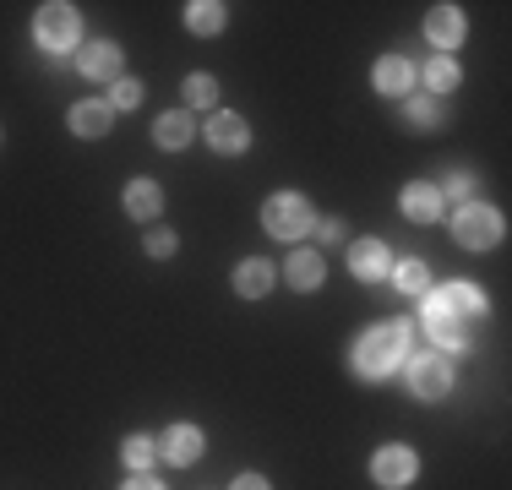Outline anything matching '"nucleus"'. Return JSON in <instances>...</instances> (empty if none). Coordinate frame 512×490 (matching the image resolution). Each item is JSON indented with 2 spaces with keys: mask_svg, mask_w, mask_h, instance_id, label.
I'll return each instance as SVG.
<instances>
[{
  "mask_svg": "<svg viewBox=\"0 0 512 490\" xmlns=\"http://www.w3.org/2000/svg\"><path fill=\"white\" fill-rule=\"evenodd\" d=\"M398 360H409V327H404V322H387V327L360 333V343H355V371L365 376V382H382V376H393Z\"/></svg>",
  "mask_w": 512,
  "mask_h": 490,
  "instance_id": "obj_1",
  "label": "nucleus"
},
{
  "mask_svg": "<svg viewBox=\"0 0 512 490\" xmlns=\"http://www.w3.org/2000/svg\"><path fill=\"white\" fill-rule=\"evenodd\" d=\"M485 316V294L474 284H442V289H425V327L436 322H453V327H469Z\"/></svg>",
  "mask_w": 512,
  "mask_h": 490,
  "instance_id": "obj_2",
  "label": "nucleus"
},
{
  "mask_svg": "<svg viewBox=\"0 0 512 490\" xmlns=\"http://www.w3.org/2000/svg\"><path fill=\"white\" fill-rule=\"evenodd\" d=\"M316 224V218H311V202H306V196H267V202H262V229H267V235H278V240H300V235H306V229Z\"/></svg>",
  "mask_w": 512,
  "mask_h": 490,
  "instance_id": "obj_3",
  "label": "nucleus"
},
{
  "mask_svg": "<svg viewBox=\"0 0 512 490\" xmlns=\"http://www.w3.org/2000/svg\"><path fill=\"white\" fill-rule=\"evenodd\" d=\"M453 235H458V245H469V251H491V245L502 240V213H496V207H480V202H463L458 218H453Z\"/></svg>",
  "mask_w": 512,
  "mask_h": 490,
  "instance_id": "obj_4",
  "label": "nucleus"
},
{
  "mask_svg": "<svg viewBox=\"0 0 512 490\" xmlns=\"http://www.w3.org/2000/svg\"><path fill=\"white\" fill-rule=\"evenodd\" d=\"M77 33H82V22H77V11L71 6H39V17H33V39H39V49H50V55H60V49H71L77 44Z\"/></svg>",
  "mask_w": 512,
  "mask_h": 490,
  "instance_id": "obj_5",
  "label": "nucleus"
},
{
  "mask_svg": "<svg viewBox=\"0 0 512 490\" xmlns=\"http://www.w3.org/2000/svg\"><path fill=\"white\" fill-rule=\"evenodd\" d=\"M414 474H420V458H414L409 447H398V441H393V447H382V452L371 458V480L382 485V490H404Z\"/></svg>",
  "mask_w": 512,
  "mask_h": 490,
  "instance_id": "obj_6",
  "label": "nucleus"
},
{
  "mask_svg": "<svg viewBox=\"0 0 512 490\" xmlns=\"http://www.w3.org/2000/svg\"><path fill=\"white\" fill-rule=\"evenodd\" d=\"M409 387H414V398L436 403L447 387H453V371H447V360H436V354H420V360L409 365Z\"/></svg>",
  "mask_w": 512,
  "mask_h": 490,
  "instance_id": "obj_7",
  "label": "nucleus"
},
{
  "mask_svg": "<svg viewBox=\"0 0 512 490\" xmlns=\"http://www.w3.org/2000/svg\"><path fill=\"white\" fill-rule=\"evenodd\" d=\"M349 273L365 278V284L387 278V273H393V256H387V245H382V240H355V245H349Z\"/></svg>",
  "mask_w": 512,
  "mask_h": 490,
  "instance_id": "obj_8",
  "label": "nucleus"
},
{
  "mask_svg": "<svg viewBox=\"0 0 512 490\" xmlns=\"http://www.w3.org/2000/svg\"><path fill=\"white\" fill-rule=\"evenodd\" d=\"M398 207H404V218H414V224H431V218H442V186H431V180H414V186H404V196H398Z\"/></svg>",
  "mask_w": 512,
  "mask_h": 490,
  "instance_id": "obj_9",
  "label": "nucleus"
},
{
  "mask_svg": "<svg viewBox=\"0 0 512 490\" xmlns=\"http://www.w3.org/2000/svg\"><path fill=\"white\" fill-rule=\"evenodd\" d=\"M207 142H213V153H246L251 131L240 115H229V109H218L213 120H207Z\"/></svg>",
  "mask_w": 512,
  "mask_h": 490,
  "instance_id": "obj_10",
  "label": "nucleus"
},
{
  "mask_svg": "<svg viewBox=\"0 0 512 490\" xmlns=\"http://www.w3.org/2000/svg\"><path fill=\"white\" fill-rule=\"evenodd\" d=\"M158 452H164L175 469H186V463L202 458V431H197V425H169V436L158 441Z\"/></svg>",
  "mask_w": 512,
  "mask_h": 490,
  "instance_id": "obj_11",
  "label": "nucleus"
},
{
  "mask_svg": "<svg viewBox=\"0 0 512 490\" xmlns=\"http://www.w3.org/2000/svg\"><path fill=\"white\" fill-rule=\"evenodd\" d=\"M109 126H115V109H109L104 98H82V104L71 109V131H77V137H109Z\"/></svg>",
  "mask_w": 512,
  "mask_h": 490,
  "instance_id": "obj_12",
  "label": "nucleus"
},
{
  "mask_svg": "<svg viewBox=\"0 0 512 490\" xmlns=\"http://www.w3.org/2000/svg\"><path fill=\"white\" fill-rule=\"evenodd\" d=\"M425 39H431L436 49H458V44H463V17H458V6H436L431 17H425Z\"/></svg>",
  "mask_w": 512,
  "mask_h": 490,
  "instance_id": "obj_13",
  "label": "nucleus"
},
{
  "mask_svg": "<svg viewBox=\"0 0 512 490\" xmlns=\"http://www.w3.org/2000/svg\"><path fill=\"white\" fill-rule=\"evenodd\" d=\"M273 273H278V267L267 262V256H251V262L235 267V289L246 294V300H262V294L273 289Z\"/></svg>",
  "mask_w": 512,
  "mask_h": 490,
  "instance_id": "obj_14",
  "label": "nucleus"
},
{
  "mask_svg": "<svg viewBox=\"0 0 512 490\" xmlns=\"http://www.w3.org/2000/svg\"><path fill=\"white\" fill-rule=\"evenodd\" d=\"M409 82H414V66L404 55H382V60H376V88H382L387 98H404Z\"/></svg>",
  "mask_w": 512,
  "mask_h": 490,
  "instance_id": "obj_15",
  "label": "nucleus"
},
{
  "mask_svg": "<svg viewBox=\"0 0 512 490\" xmlns=\"http://www.w3.org/2000/svg\"><path fill=\"white\" fill-rule=\"evenodd\" d=\"M153 142L164 147V153H180V147L191 142V115H186V109H169V115H158Z\"/></svg>",
  "mask_w": 512,
  "mask_h": 490,
  "instance_id": "obj_16",
  "label": "nucleus"
},
{
  "mask_svg": "<svg viewBox=\"0 0 512 490\" xmlns=\"http://www.w3.org/2000/svg\"><path fill=\"white\" fill-rule=\"evenodd\" d=\"M284 278H289V289L306 294V289H316L327 278V267H322V256H316V251H295V256H289V267H284Z\"/></svg>",
  "mask_w": 512,
  "mask_h": 490,
  "instance_id": "obj_17",
  "label": "nucleus"
},
{
  "mask_svg": "<svg viewBox=\"0 0 512 490\" xmlns=\"http://www.w3.org/2000/svg\"><path fill=\"white\" fill-rule=\"evenodd\" d=\"M229 11L218 6V0H197V6H186V28L202 33V39H213V33H224Z\"/></svg>",
  "mask_w": 512,
  "mask_h": 490,
  "instance_id": "obj_18",
  "label": "nucleus"
},
{
  "mask_svg": "<svg viewBox=\"0 0 512 490\" xmlns=\"http://www.w3.org/2000/svg\"><path fill=\"white\" fill-rule=\"evenodd\" d=\"M82 71H88V77H99V82H115L120 77V49L115 44H88V55H82Z\"/></svg>",
  "mask_w": 512,
  "mask_h": 490,
  "instance_id": "obj_19",
  "label": "nucleus"
},
{
  "mask_svg": "<svg viewBox=\"0 0 512 490\" xmlns=\"http://www.w3.org/2000/svg\"><path fill=\"white\" fill-rule=\"evenodd\" d=\"M158 207H164V191H158L153 180H131L126 186V213L131 218H158Z\"/></svg>",
  "mask_w": 512,
  "mask_h": 490,
  "instance_id": "obj_20",
  "label": "nucleus"
},
{
  "mask_svg": "<svg viewBox=\"0 0 512 490\" xmlns=\"http://www.w3.org/2000/svg\"><path fill=\"white\" fill-rule=\"evenodd\" d=\"M425 88H431V93H453L458 88V60L453 55H436L431 66H425Z\"/></svg>",
  "mask_w": 512,
  "mask_h": 490,
  "instance_id": "obj_21",
  "label": "nucleus"
},
{
  "mask_svg": "<svg viewBox=\"0 0 512 490\" xmlns=\"http://www.w3.org/2000/svg\"><path fill=\"white\" fill-rule=\"evenodd\" d=\"M393 284L404 294H425V289H431V267H425V262H398L393 267Z\"/></svg>",
  "mask_w": 512,
  "mask_h": 490,
  "instance_id": "obj_22",
  "label": "nucleus"
},
{
  "mask_svg": "<svg viewBox=\"0 0 512 490\" xmlns=\"http://www.w3.org/2000/svg\"><path fill=\"white\" fill-rule=\"evenodd\" d=\"M431 343H436V349H442V354H463V349H469V327L436 322V327H431Z\"/></svg>",
  "mask_w": 512,
  "mask_h": 490,
  "instance_id": "obj_23",
  "label": "nucleus"
},
{
  "mask_svg": "<svg viewBox=\"0 0 512 490\" xmlns=\"http://www.w3.org/2000/svg\"><path fill=\"white\" fill-rule=\"evenodd\" d=\"M120 458H126L131 469H148V463L158 458V441H148V436H126V447H120Z\"/></svg>",
  "mask_w": 512,
  "mask_h": 490,
  "instance_id": "obj_24",
  "label": "nucleus"
},
{
  "mask_svg": "<svg viewBox=\"0 0 512 490\" xmlns=\"http://www.w3.org/2000/svg\"><path fill=\"white\" fill-rule=\"evenodd\" d=\"M186 98H191L197 109H213V104H218V82L197 71V77H186Z\"/></svg>",
  "mask_w": 512,
  "mask_h": 490,
  "instance_id": "obj_25",
  "label": "nucleus"
},
{
  "mask_svg": "<svg viewBox=\"0 0 512 490\" xmlns=\"http://www.w3.org/2000/svg\"><path fill=\"white\" fill-rule=\"evenodd\" d=\"M104 104H109V109H137V104H142V82H137V77H131V82L120 77V82H115V93H109Z\"/></svg>",
  "mask_w": 512,
  "mask_h": 490,
  "instance_id": "obj_26",
  "label": "nucleus"
},
{
  "mask_svg": "<svg viewBox=\"0 0 512 490\" xmlns=\"http://www.w3.org/2000/svg\"><path fill=\"white\" fill-rule=\"evenodd\" d=\"M404 120H409V126H436V120H442V109H436L431 98H409V104H404Z\"/></svg>",
  "mask_w": 512,
  "mask_h": 490,
  "instance_id": "obj_27",
  "label": "nucleus"
},
{
  "mask_svg": "<svg viewBox=\"0 0 512 490\" xmlns=\"http://www.w3.org/2000/svg\"><path fill=\"white\" fill-rule=\"evenodd\" d=\"M148 256H175V235H169V229H153V235H148Z\"/></svg>",
  "mask_w": 512,
  "mask_h": 490,
  "instance_id": "obj_28",
  "label": "nucleus"
},
{
  "mask_svg": "<svg viewBox=\"0 0 512 490\" xmlns=\"http://www.w3.org/2000/svg\"><path fill=\"white\" fill-rule=\"evenodd\" d=\"M229 490H273V485H267V480H262V474H240V480H235V485H229Z\"/></svg>",
  "mask_w": 512,
  "mask_h": 490,
  "instance_id": "obj_29",
  "label": "nucleus"
},
{
  "mask_svg": "<svg viewBox=\"0 0 512 490\" xmlns=\"http://www.w3.org/2000/svg\"><path fill=\"white\" fill-rule=\"evenodd\" d=\"M316 235H322L327 245H333V240H344V224H338V218H327V224H322V229H316Z\"/></svg>",
  "mask_w": 512,
  "mask_h": 490,
  "instance_id": "obj_30",
  "label": "nucleus"
},
{
  "mask_svg": "<svg viewBox=\"0 0 512 490\" xmlns=\"http://www.w3.org/2000/svg\"><path fill=\"white\" fill-rule=\"evenodd\" d=\"M126 490H164V485H158V480H148V474H142V480H131Z\"/></svg>",
  "mask_w": 512,
  "mask_h": 490,
  "instance_id": "obj_31",
  "label": "nucleus"
}]
</instances>
